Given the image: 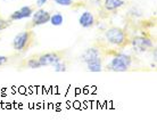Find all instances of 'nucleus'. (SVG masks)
<instances>
[{
    "instance_id": "nucleus-8",
    "label": "nucleus",
    "mask_w": 157,
    "mask_h": 139,
    "mask_svg": "<svg viewBox=\"0 0 157 139\" xmlns=\"http://www.w3.org/2000/svg\"><path fill=\"white\" fill-rule=\"evenodd\" d=\"M96 23V18H94V15L91 12H83L80 17H78V24L82 26L83 29H90L92 28Z\"/></svg>"
},
{
    "instance_id": "nucleus-1",
    "label": "nucleus",
    "mask_w": 157,
    "mask_h": 139,
    "mask_svg": "<svg viewBox=\"0 0 157 139\" xmlns=\"http://www.w3.org/2000/svg\"><path fill=\"white\" fill-rule=\"evenodd\" d=\"M104 36H105L107 42H109L110 44L116 46V47L124 48L129 44L128 33L118 26H112V28L107 29Z\"/></svg>"
},
{
    "instance_id": "nucleus-10",
    "label": "nucleus",
    "mask_w": 157,
    "mask_h": 139,
    "mask_svg": "<svg viewBox=\"0 0 157 139\" xmlns=\"http://www.w3.org/2000/svg\"><path fill=\"white\" fill-rule=\"evenodd\" d=\"M86 70L90 72H94V73H98V72L102 71V60L101 57L99 58H96V60H89L86 63Z\"/></svg>"
},
{
    "instance_id": "nucleus-4",
    "label": "nucleus",
    "mask_w": 157,
    "mask_h": 139,
    "mask_svg": "<svg viewBox=\"0 0 157 139\" xmlns=\"http://www.w3.org/2000/svg\"><path fill=\"white\" fill-rule=\"evenodd\" d=\"M63 52H44V54H41V55L38 56V60H39L41 68H43V66H52L56 62L63 60Z\"/></svg>"
},
{
    "instance_id": "nucleus-16",
    "label": "nucleus",
    "mask_w": 157,
    "mask_h": 139,
    "mask_svg": "<svg viewBox=\"0 0 157 139\" xmlns=\"http://www.w3.org/2000/svg\"><path fill=\"white\" fill-rule=\"evenodd\" d=\"M54 2L56 5L63 6V7H68V6H72V5L74 4L73 0H54Z\"/></svg>"
},
{
    "instance_id": "nucleus-17",
    "label": "nucleus",
    "mask_w": 157,
    "mask_h": 139,
    "mask_svg": "<svg viewBox=\"0 0 157 139\" xmlns=\"http://www.w3.org/2000/svg\"><path fill=\"white\" fill-rule=\"evenodd\" d=\"M7 63H8V56L0 55V68L4 66V65H6Z\"/></svg>"
},
{
    "instance_id": "nucleus-18",
    "label": "nucleus",
    "mask_w": 157,
    "mask_h": 139,
    "mask_svg": "<svg viewBox=\"0 0 157 139\" xmlns=\"http://www.w3.org/2000/svg\"><path fill=\"white\" fill-rule=\"evenodd\" d=\"M48 2V0H36V7H39V8H42L44 5Z\"/></svg>"
},
{
    "instance_id": "nucleus-5",
    "label": "nucleus",
    "mask_w": 157,
    "mask_h": 139,
    "mask_svg": "<svg viewBox=\"0 0 157 139\" xmlns=\"http://www.w3.org/2000/svg\"><path fill=\"white\" fill-rule=\"evenodd\" d=\"M131 44L136 52H148L149 49H151L154 46L151 39L147 38V37H142V36H138L134 37L133 39L131 40Z\"/></svg>"
},
{
    "instance_id": "nucleus-15",
    "label": "nucleus",
    "mask_w": 157,
    "mask_h": 139,
    "mask_svg": "<svg viewBox=\"0 0 157 139\" xmlns=\"http://www.w3.org/2000/svg\"><path fill=\"white\" fill-rule=\"evenodd\" d=\"M12 22L13 21H10V20H6V18L0 17V32H2L4 30L9 28V26L12 25Z\"/></svg>"
},
{
    "instance_id": "nucleus-13",
    "label": "nucleus",
    "mask_w": 157,
    "mask_h": 139,
    "mask_svg": "<svg viewBox=\"0 0 157 139\" xmlns=\"http://www.w3.org/2000/svg\"><path fill=\"white\" fill-rule=\"evenodd\" d=\"M52 68H54V71L55 72L63 73V72L67 71V64L65 63L63 60H58V62H56V63L52 65Z\"/></svg>"
},
{
    "instance_id": "nucleus-14",
    "label": "nucleus",
    "mask_w": 157,
    "mask_h": 139,
    "mask_svg": "<svg viewBox=\"0 0 157 139\" xmlns=\"http://www.w3.org/2000/svg\"><path fill=\"white\" fill-rule=\"evenodd\" d=\"M26 66H28L29 68H40L41 66H40V63L39 60H38V57H31V58H29L28 60H26Z\"/></svg>"
},
{
    "instance_id": "nucleus-9",
    "label": "nucleus",
    "mask_w": 157,
    "mask_h": 139,
    "mask_svg": "<svg viewBox=\"0 0 157 139\" xmlns=\"http://www.w3.org/2000/svg\"><path fill=\"white\" fill-rule=\"evenodd\" d=\"M101 57V52H100V49L97 47H90V48H86V50L81 54V60L83 63H86L89 60H96V58H99Z\"/></svg>"
},
{
    "instance_id": "nucleus-19",
    "label": "nucleus",
    "mask_w": 157,
    "mask_h": 139,
    "mask_svg": "<svg viewBox=\"0 0 157 139\" xmlns=\"http://www.w3.org/2000/svg\"><path fill=\"white\" fill-rule=\"evenodd\" d=\"M6 1H8V0H6Z\"/></svg>"
},
{
    "instance_id": "nucleus-7",
    "label": "nucleus",
    "mask_w": 157,
    "mask_h": 139,
    "mask_svg": "<svg viewBox=\"0 0 157 139\" xmlns=\"http://www.w3.org/2000/svg\"><path fill=\"white\" fill-rule=\"evenodd\" d=\"M33 13H34V8L33 7H31V6H23V7H21L20 9L13 12L12 14L9 15V20L13 21V22H14V21L25 20V18L31 17Z\"/></svg>"
},
{
    "instance_id": "nucleus-6",
    "label": "nucleus",
    "mask_w": 157,
    "mask_h": 139,
    "mask_svg": "<svg viewBox=\"0 0 157 139\" xmlns=\"http://www.w3.org/2000/svg\"><path fill=\"white\" fill-rule=\"evenodd\" d=\"M51 14L47 10H44L42 8H39L38 10L32 14V21H31V26H40V25H44V24L49 23L50 21Z\"/></svg>"
},
{
    "instance_id": "nucleus-3",
    "label": "nucleus",
    "mask_w": 157,
    "mask_h": 139,
    "mask_svg": "<svg viewBox=\"0 0 157 139\" xmlns=\"http://www.w3.org/2000/svg\"><path fill=\"white\" fill-rule=\"evenodd\" d=\"M34 37L36 34L32 30H25L17 33L13 39V48L18 52H26L31 47Z\"/></svg>"
},
{
    "instance_id": "nucleus-2",
    "label": "nucleus",
    "mask_w": 157,
    "mask_h": 139,
    "mask_svg": "<svg viewBox=\"0 0 157 139\" xmlns=\"http://www.w3.org/2000/svg\"><path fill=\"white\" fill-rule=\"evenodd\" d=\"M132 65V57L124 52H116L107 64V70L112 72H126Z\"/></svg>"
},
{
    "instance_id": "nucleus-12",
    "label": "nucleus",
    "mask_w": 157,
    "mask_h": 139,
    "mask_svg": "<svg viewBox=\"0 0 157 139\" xmlns=\"http://www.w3.org/2000/svg\"><path fill=\"white\" fill-rule=\"evenodd\" d=\"M64 22V16L60 14V13H56L54 15L50 16V21H49V23L51 25H54V26H60Z\"/></svg>"
},
{
    "instance_id": "nucleus-11",
    "label": "nucleus",
    "mask_w": 157,
    "mask_h": 139,
    "mask_svg": "<svg viewBox=\"0 0 157 139\" xmlns=\"http://www.w3.org/2000/svg\"><path fill=\"white\" fill-rule=\"evenodd\" d=\"M125 5L124 0H104V7L108 12H113L116 9H120Z\"/></svg>"
}]
</instances>
